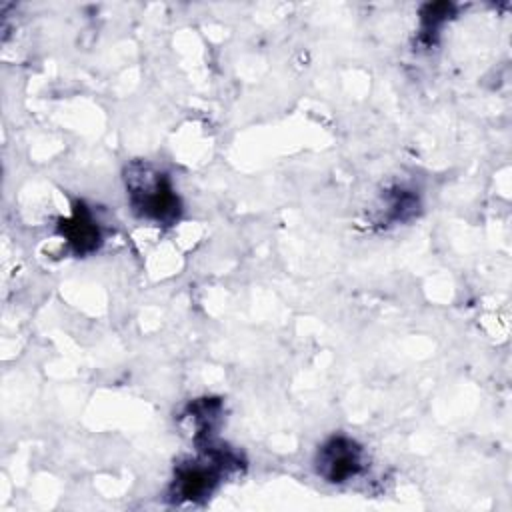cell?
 <instances>
[{"label":"cell","instance_id":"6da1fadb","mask_svg":"<svg viewBox=\"0 0 512 512\" xmlns=\"http://www.w3.org/2000/svg\"><path fill=\"white\" fill-rule=\"evenodd\" d=\"M128 182L130 202L142 218L162 224L178 218L180 202L164 174L150 170L148 166H134L130 170Z\"/></svg>","mask_w":512,"mask_h":512},{"label":"cell","instance_id":"7a4b0ae2","mask_svg":"<svg viewBox=\"0 0 512 512\" xmlns=\"http://www.w3.org/2000/svg\"><path fill=\"white\" fill-rule=\"evenodd\" d=\"M230 466V458L214 448L206 450L198 460L182 464L174 478V498L196 502L206 498L218 484L222 472Z\"/></svg>","mask_w":512,"mask_h":512},{"label":"cell","instance_id":"3957f363","mask_svg":"<svg viewBox=\"0 0 512 512\" xmlns=\"http://www.w3.org/2000/svg\"><path fill=\"white\" fill-rule=\"evenodd\" d=\"M364 468L362 448L348 436H332L326 440L316 456V470L326 482H346Z\"/></svg>","mask_w":512,"mask_h":512},{"label":"cell","instance_id":"277c9868","mask_svg":"<svg viewBox=\"0 0 512 512\" xmlns=\"http://www.w3.org/2000/svg\"><path fill=\"white\" fill-rule=\"evenodd\" d=\"M62 234L78 254H88L96 250L100 242V226L86 208H78L72 218L64 222Z\"/></svg>","mask_w":512,"mask_h":512}]
</instances>
